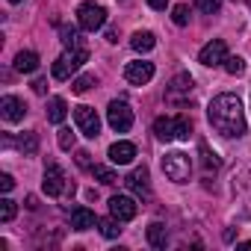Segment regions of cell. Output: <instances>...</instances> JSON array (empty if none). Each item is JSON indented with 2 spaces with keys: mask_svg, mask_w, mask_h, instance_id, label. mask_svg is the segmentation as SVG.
<instances>
[{
  "mask_svg": "<svg viewBox=\"0 0 251 251\" xmlns=\"http://www.w3.org/2000/svg\"><path fill=\"white\" fill-rule=\"evenodd\" d=\"M192 133V121L183 115H163L154 121V136L160 142H175V139H189Z\"/></svg>",
  "mask_w": 251,
  "mask_h": 251,
  "instance_id": "obj_2",
  "label": "cell"
},
{
  "mask_svg": "<svg viewBox=\"0 0 251 251\" xmlns=\"http://www.w3.org/2000/svg\"><path fill=\"white\" fill-rule=\"evenodd\" d=\"M59 148H62V151H71V148H74V133H71L68 127L59 130Z\"/></svg>",
  "mask_w": 251,
  "mask_h": 251,
  "instance_id": "obj_31",
  "label": "cell"
},
{
  "mask_svg": "<svg viewBox=\"0 0 251 251\" xmlns=\"http://www.w3.org/2000/svg\"><path fill=\"white\" fill-rule=\"evenodd\" d=\"M77 24H80V30L95 33V30H100V27L106 24V9H103L100 3H95V0L80 3V6H77Z\"/></svg>",
  "mask_w": 251,
  "mask_h": 251,
  "instance_id": "obj_4",
  "label": "cell"
},
{
  "mask_svg": "<svg viewBox=\"0 0 251 251\" xmlns=\"http://www.w3.org/2000/svg\"><path fill=\"white\" fill-rule=\"evenodd\" d=\"M98 225V216L89 210V207H74L71 210V227L74 230H89V227H95Z\"/></svg>",
  "mask_w": 251,
  "mask_h": 251,
  "instance_id": "obj_16",
  "label": "cell"
},
{
  "mask_svg": "<svg viewBox=\"0 0 251 251\" xmlns=\"http://www.w3.org/2000/svg\"><path fill=\"white\" fill-rule=\"evenodd\" d=\"M77 166L80 169H92V154L89 151H77Z\"/></svg>",
  "mask_w": 251,
  "mask_h": 251,
  "instance_id": "obj_32",
  "label": "cell"
},
{
  "mask_svg": "<svg viewBox=\"0 0 251 251\" xmlns=\"http://www.w3.org/2000/svg\"><path fill=\"white\" fill-rule=\"evenodd\" d=\"M172 21H175L177 27H186V24H189V6H186V3H177V6L172 9Z\"/></svg>",
  "mask_w": 251,
  "mask_h": 251,
  "instance_id": "obj_28",
  "label": "cell"
},
{
  "mask_svg": "<svg viewBox=\"0 0 251 251\" xmlns=\"http://www.w3.org/2000/svg\"><path fill=\"white\" fill-rule=\"evenodd\" d=\"M124 183H127V189H130L139 201H148V198H151V175H148L145 166L133 169L127 177H124Z\"/></svg>",
  "mask_w": 251,
  "mask_h": 251,
  "instance_id": "obj_8",
  "label": "cell"
},
{
  "mask_svg": "<svg viewBox=\"0 0 251 251\" xmlns=\"http://www.w3.org/2000/svg\"><path fill=\"white\" fill-rule=\"evenodd\" d=\"M15 186V180H12V175H0V189H3V192H9Z\"/></svg>",
  "mask_w": 251,
  "mask_h": 251,
  "instance_id": "obj_34",
  "label": "cell"
},
{
  "mask_svg": "<svg viewBox=\"0 0 251 251\" xmlns=\"http://www.w3.org/2000/svg\"><path fill=\"white\" fill-rule=\"evenodd\" d=\"M133 157H136V145L133 142H115V145H109V160L115 166H127V163H133Z\"/></svg>",
  "mask_w": 251,
  "mask_h": 251,
  "instance_id": "obj_15",
  "label": "cell"
},
{
  "mask_svg": "<svg viewBox=\"0 0 251 251\" xmlns=\"http://www.w3.org/2000/svg\"><path fill=\"white\" fill-rule=\"evenodd\" d=\"M89 59V48H83V50H65L56 62H53V68H50V74L56 77V80H68L83 62Z\"/></svg>",
  "mask_w": 251,
  "mask_h": 251,
  "instance_id": "obj_5",
  "label": "cell"
},
{
  "mask_svg": "<svg viewBox=\"0 0 251 251\" xmlns=\"http://www.w3.org/2000/svg\"><path fill=\"white\" fill-rule=\"evenodd\" d=\"M166 242H169L166 225H163V222H151V225H148V245H151V248H166Z\"/></svg>",
  "mask_w": 251,
  "mask_h": 251,
  "instance_id": "obj_19",
  "label": "cell"
},
{
  "mask_svg": "<svg viewBox=\"0 0 251 251\" xmlns=\"http://www.w3.org/2000/svg\"><path fill=\"white\" fill-rule=\"evenodd\" d=\"M33 92H36V95H45V92H48V80H45V77L33 80Z\"/></svg>",
  "mask_w": 251,
  "mask_h": 251,
  "instance_id": "obj_33",
  "label": "cell"
},
{
  "mask_svg": "<svg viewBox=\"0 0 251 251\" xmlns=\"http://www.w3.org/2000/svg\"><path fill=\"white\" fill-rule=\"evenodd\" d=\"M98 227H100V233H103L106 239H115V236L121 233V222H118L115 216H109V219H98Z\"/></svg>",
  "mask_w": 251,
  "mask_h": 251,
  "instance_id": "obj_24",
  "label": "cell"
},
{
  "mask_svg": "<svg viewBox=\"0 0 251 251\" xmlns=\"http://www.w3.org/2000/svg\"><path fill=\"white\" fill-rule=\"evenodd\" d=\"M189 92H192V77H189L186 71H180V74H175V77L169 80L166 98H169L172 103H180L183 98H189Z\"/></svg>",
  "mask_w": 251,
  "mask_h": 251,
  "instance_id": "obj_14",
  "label": "cell"
},
{
  "mask_svg": "<svg viewBox=\"0 0 251 251\" xmlns=\"http://www.w3.org/2000/svg\"><path fill=\"white\" fill-rule=\"evenodd\" d=\"M18 151L24 154V157H33L36 151H39V136L36 133H24V136H18Z\"/></svg>",
  "mask_w": 251,
  "mask_h": 251,
  "instance_id": "obj_22",
  "label": "cell"
},
{
  "mask_svg": "<svg viewBox=\"0 0 251 251\" xmlns=\"http://www.w3.org/2000/svg\"><path fill=\"white\" fill-rule=\"evenodd\" d=\"M9 3H21V0H9Z\"/></svg>",
  "mask_w": 251,
  "mask_h": 251,
  "instance_id": "obj_36",
  "label": "cell"
},
{
  "mask_svg": "<svg viewBox=\"0 0 251 251\" xmlns=\"http://www.w3.org/2000/svg\"><path fill=\"white\" fill-rule=\"evenodd\" d=\"M163 172H166L169 180H175V183H186L189 175H192V160H189L183 151H169V154L163 157Z\"/></svg>",
  "mask_w": 251,
  "mask_h": 251,
  "instance_id": "obj_3",
  "label": "cell"
},
{
  "mask_svg": "<svg viewBox=\"0 0 251 251\" xmlns=\"http://www.w3.org/2000/svg\"><path fill=\"white\" fill-rule=\"evenodd\" d=\"M154 45H157V39H154L151 30H139V33L130 36V48L136 53H148V50H154Z\"/></svg>",
  "mask_w": 251,
  "mask_h": 251,
  "instance_id": "obj_17",
  "label": "cell"
},
{
  "mask_svg": "<svg viewBox=\"0 0 251 251\" xmlns=\"http://www.w3.org/2000/svg\"><path fill=\"white\" fill-rule=\"evenodd\" d=\"M59 42L65 45V50H83V48H86V42L80 39V30H77V27H62Z\"/></svg>",
  "mask_w": 251,
  "mask_h": 251,
  "instance_id": "obj_20",
  "label": "cell"
},
{
  "mask_svg": "<svg viewBox=\"0 0 251 251\" xmlns=\"http://www.w3.org/2000/svg\"><path fill=\"white\" fill-rule=\"evenodd\" d=\"M109 213H112L118 222H133L136 213H139V204H136L130 195H112V198H109Z\"/></svg>",
  "mask_w": 251,
  "mask_h": 251,
  "instance_id": "obj_12",
  "label": "cell"
},
{
  "mask_svg": "<svg viewBox=\"0 0 251 251\" xmlns=\"http://www.w3.org/2000/svg\"><path fill=\"white\" fill-rule=\"evenodd\" d=\"M195 6L204 12V15H216L222 9V0H195Z\"/></svg>",
  "mask_w": 251,
  "mask_h": 251,
  "instance_id": "obj_30",
  "label": "cell"
},
{
  "mask_svg": "<svg viewBox=\"0 0 251 251\" xmlns=\"http://www.w3.org/2000/svg\"><path fill=\"white\" fill-rule=\"evenodd\" d=\"M65 115H68V103H65L62 98H50V100H48V121H50V124H62Z\"/></svg>",
  "mask_w": 251,
  "mask_h": 251,
  "instance_id": "obj_21",
  "label": "cell"
},
{
  "mask_svg": "<svg viewBox=\"0 0 251 251\" xmlns=\"http://www.w3.org/2000/svg\"><path fill=\"white\" fill-rule=\"evenodd\" d=\"M198 151H201V157H204V160H201V163H204V172H207V175H210V172L216 175V172H219V157L210 151V145H207V142H201V145H198Z\"/></svg>",
  "mask_w": 251,
  "mask_h": 251,
  "instance_id": "obj_23",
  "label": "cell"
},
{
  "mask_svg": "<svg viewBox=\"0 0 251 251\" xmlns=\"http://www.w3.org/2000/svg\"><path fill=\"white\" fill-rule=\"evenodd\" d=\"M151 77H154V62L136 59V62L124 65V80H127L130 86H145V83H151Z\"/></svg>",
  "mask_w": 251,
  "mask_h": 251,
  "instance_id": "obj_11",
  "label": "cell"
},
{
  "mask_svg": "<svg viewBox=\"0 0 251 251\" xmlns=\"http://www.w3.org/2000/svg\"><path fill=\"white\" fill-rule=\"evenodd\" d=\"M42 189H45V195H50V198H59V195L68 189L65 172H62L56 163H50V166L45 169V180H42Z\"/></svg>",
  "mask_w": 251,
  "mask_h": 251,
  "instance_id": "obj_9",
  "label": "cell"
},
{
  "mask_svg": "<svg viewBox=\"0 0 251 251\" xmlns=\"http://www.w3.org/2000/svg\"><path fill=\"white\" fill-rule=\"evenodd\" d=\"M225 71L233 74V77H239V74L245 71V59H242V56H227V59H225Z\"/></svg>",
  "mask_w": 251,
  "mask_h": 251,
  "instance_id": "obj_29",
  "label": "cell"
},
{
  "mask_svg": "<svg viewBox=\"0 0 251 251\" xmlns=\"http://www.w3.org/2000/svg\"><path fill=\"white\" fill-rule=\"evenodd\" d=\"M0 115H3L6 124H18V121H24L27 106H24V100H18L15 95H3V98H0Z\"/></svg>",
  "mask_w": 251,
  "mask_h": 251,
  "instance_id": "obj_13",
  "label": "cell"
},
{
  "mask_svg": "<svg viewBox=\"0 0 251 251\" xmlns=\"http://www.w3.org/2000/svg\"><path fill=\"white\" fill-rule=\"evenodd\" d=\"M106 121H109V127L115 133H127L133 127V109L124 103V100H112L106 106Z\"/></svg>",
  "mask_w": 251,
  "mask_h": 251,
  "instance_id": "obj_6",
  "label": "cell"
},
{
  "mask_svg": "<svg viewBox=\"0 0 251 251\" xmlns=\"http://www.w3.org/2000/svg\"><path fill=\"white\" fill-rule=\"evenodd\" d=\"M92 86H98V77H95V74H80V77H77V80L71 83V89H74L77 95H83V92H89Z\"/></svg>",
  "mask_w": 251,
  "mask_h": 251,
  "instance_id": "obj_25",
  "label": "cell"
},
{
  "mask_svg": "<svg viewBox=\"0 0 251 251\" xmlns=\"http://www.w3.org/2000/svg\"><path fill=\"white\" fill-rule=\"evenodd\" d=\"M36 68H39V53L36 50H21L15 56V71L18 74H33Z\"/></svg>",
  "mask_w": 251,
  "mask_h": 251,
  "instance_id": "obj_18",
  "label": "cell"
},
{
  "mask_svg": "<svg viewBox=\"0 0 251 251\" xmlns=\"http://www.w3.org/2000/svg\"><path fill=\"white\" fill-rule=\"evenodd\" d=\"M148 6H151V9H166L169 0H148Z\"/></svg>",
  "mask_w": 251,
  "mask_h": 251,
  "instance_id": "obj_35",
  "label": "cell"
},
{
  "mask_svg": "<svg viewBox=\"0 0 251 251\" xmlns=\"http://www.w3.org/2000/svg\"><path fill=\"white\" fill-rule=\"evenodd\" d=\"M15 213H18V204H15L12 198H3V201H0V222H12Z\"/></svg>",
  "mask_w": 251,
  "mask_h": 251,
  "instance_id": "obj_27",
  "label": "cell"
},
{
  "mask_svg": "<svg viewBox=\"0 0 251 251\" xmlns=\"http://www.w3.org/2000/svg\"><path fill=\"white\" fill-rule=\"evenodd\" d=\"M92 175H95L103 186H112V183L118 180V177H115V172H112V169H106V166H92Z\"/></svg>",
  "mask_w": 251,
  "mask_h": 251,
  "instance_id": "obj_26",
  "label": "cell"
},
{
  "mask_svg": "<svg viewBox=\"0 0 251 251\" xmlns=\"http://www.w3.org/2000/svg\"><path fill=\"white\" fill-rule=\"evenodd\" d=\"M207 118H210V124H213V130L216 133H222V136H227V139H239V136H245V112H242V103H239V98L236 95H230V92H222V95H216L213 100H210V106H207Z\"/></svg>",
  "mask_w": 251,
  "mask_h": 251,
  "instance_id": "obj_1",
  "label": "cell"
},
{
  "mask_svg": "<svg viewBox=\"0 0 251 251\" xmlns=\"http://www.w3.org/2000/svg\"><path fill=\"white\" fill-rule=\"evenodd\" d=\"M74 121H77V130L83 133V136H89V139H98L100 136V118H98V112L92 109V106H74Z\"/></svg>",
  "mask_w": 251,
  "mask_h": 251,
  "instance_id": "obj_7",
  "label": "cell"
},
{
  "mask_svg": "<svg viewBox=\"0 0 251 251\" xmlns=\"http://www.w3.org/2000/svg\"><path fill=\"white\" fill-rule=\"evenodd\" d=\"M225 59H227V45H225L222 39L207 42V45L201 48V53H198V62H201V65H207V68L225 65Z\"/></svg>",
  "mask_w": 251,
  "mask_h": 251,
  "instance_id": "obj_10",
  "label": "cell"
}]
</instances>
